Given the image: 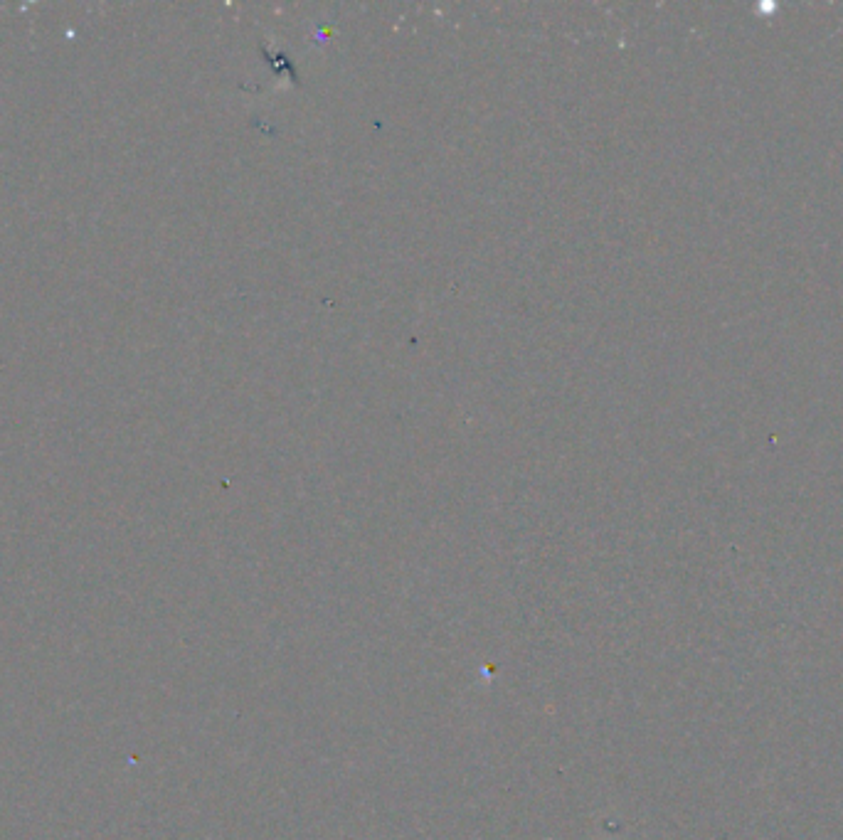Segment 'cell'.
<instances>
[]
</instances>
